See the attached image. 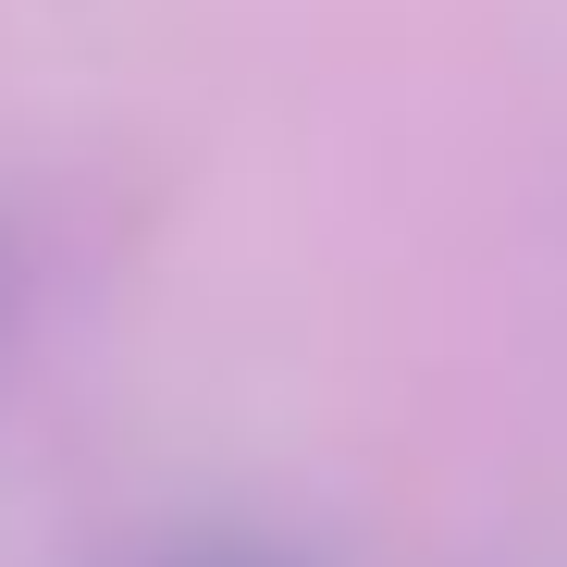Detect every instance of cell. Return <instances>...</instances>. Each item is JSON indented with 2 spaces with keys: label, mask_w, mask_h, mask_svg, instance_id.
Wrapping results in <instances>:
<instances>
[{
  "label": "cell",
  "mask_w": 567,
  "mask_h": 567,
  "mask_svg": "<svg viewBox=\"0 0 567 567\" xmlns=\"http://www.w3.org/2000/svg\"><path fill=\"white\" fill-rule=\"evenodd\" d=\"M148 567H309V555H284V543H173Z\"/></svg>",
  "instance_id": "6da1fadb"
},
{
  "label": "cell",
  "mask_w": 567,
  "mask_h": 567,
  "mask_svg": "<svg viewBox=\"0 0 567 567\" xmlns=\"http://www.w3.org/2000/svg\"><path fill=\"white\" fill-rule=\"evenodd\" d=\"M13 333H25V235L0 223V358H13Z\"/></svg>",
  "instance_id": "7a4b0ae2"
}]
</instances>
